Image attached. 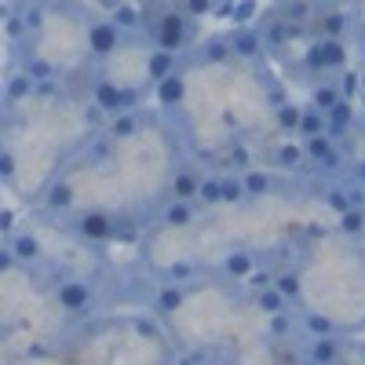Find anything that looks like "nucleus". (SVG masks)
Wrapping results in <instances>:
<instances>
[{
  "label": "nucleus",
  "instance_id": "obj_1",
  "mask_svg": "<svg viewBox=\"0 0 365 365\" xmlns=\"http://www.w3.org/2000/svg\"><path fill=\"white\" fill-rule=\"evenodd\" d=\"M194 22L182 8H165L158 15H146V26L143 34H150L154 48H165V51H182L190 41H194Z\"/></svg>",
  "mask_w": 365,
  "mask_h": 365
},
{
  "label": "nucleus",
  "instance_id": "obj_2",
  "mask_svg": "<svg viewBox=\"0 0 365 365\" xmlns=\"http://www.w3.org/2000/svg\"><path fill=\"white\" fill-rule=\"evenodd\" d=\"M150 91V88H146ZM143 88H135V84H125V81H110V77H96L88 84V99L96 103L106 117H113V113H128V110H139V103H143V96H146Z\"/></svg>",
  "mask_w": 365,
  "mask_h": 365
},
{
  "label": "nucleus",
  "instance_id": "obj_3",
  "mask_svg": "<svg viewBox=\"0 0 365 365\" xmlns=\"http://www.w3.org/2000/svg\"><path fill=\"white\" fill-rule=\"evenodd\" d=\"M84 37H88L91 63H106V58L117 55L120 44H125V29H120L113 19H88L84 22Z\"/></svg>",
  "mask_w": 365,
  "mask_h": 365
},
{
  "label": "nucleus",
  "instance_id": "obj_4",
  "mask_svg": "<svg viewBox=\"0 0 365 365\" xmlns=\"http://www.w3.org/2000/svg\"><path fill=\"white\" fill-rule=\"evenodd\" d=\"M51 296L58 303V311H66V314H88L96 307V285L88 278H66V274H58Z\"/></svg>",
  "mask_w": 365,
  "mask_h": 365
},
{
  "label": "nucleus",
  "instance_id": "obj_5",
  "mask_svg": "<svg viewBox=\"0 0 365 365\" xmlns=\"http://www.w3.org/2000/svg\"><path fill=\"white\" fill-rule=\"evenodd\" d=\"M307 70L318 73V77H329V73H340L347 66V44L344 37H318L311 48H307Z\"/></svg>",
  "mask_w": 365,
  "mask_h": 365
},
{
  "label": "nucleus",
  "instance_id": "obj_6",
  "mask_svg": "<svg viewBox=\"0 0 365 365\" xmlns=\"http://www.w3.org/2000/svg\"><path fill=\"white\" fill-rule=\"evenodd\" d=\"M113 230H117V220L110 216V212H103V208H88V212H81V216L73 220V234L81 241H110Z\"/></svg>",
  "mask_w": 365,
  "mask_h": 365
},
{
  "label": "nucleus",
  "instance_id": "obj_7",
  "mask_svg": "<svg viewBox=\"0 0 365 365\" xmlns=\"http://www.w3.org/2000/svg\"><path fill=\"white\" fill-rule=\"evenodd\" d=\"M227 37H230L237 63H252V58H259V51H267L259 26H234V34H227Z\"/></svg>",
  "mask_w": 365,
  "mask_h": 365
},
{
  "label": "nucleus",
  "instance_id": "obj_8",
  "mask_svg": "<svg viewBox=\"0 0 365 365\" xmlns=\"http://www.w3.org/2000/svg\"><path fill=\"white\" fill-rule=\"evenodd\" d=\"M299 358H303V361H322V365L340 361V358H344V340L336 336V332H332V336H307Z\"/></svg>",
  "mask_w": 365,
  "mask_h": 365
},
{
  "label": "nucleus",
  "instance_id": "obj_9",
  "mask_svg": "<svg viewBox=\"0 0 365 365\" xmlns=\"http://www.w3.org/2000/svg\"><path fill=\"white\" fill-rule=\"evenodd\" d=\"M197 220V201H187V197H168L161 205V223L172 227V230H187L190 223Z\"/></svg>",
  "mask_w": 365,
  "mask_h": 365
},
{
  "label": "nucleus",
  "instance_id": "obj_10",
  "mask_svg": "<svg viewBox=\"0 0 365 365\" xmlns=\"http://www.w3.org/2000/svg\"><path fill=\"white\" fill-rule=\"evenodd\" d=\"M182 303H187V285L182 282H165L154 289V314L158 318H172Z\"/></svg>",
  "mask_w": 365,
  "mask_h": 365
},
{
  "label": "nucleus",
  "instance_id": "obj_11",
  "mask_svg": "<svg viewBox=\"0 0 365 365\" xmlns=\"http://www.w3.org/2000/svg\"><path fill=\"white\" fill-rule=\"evenodd\" d=\"M194 63L201 66H223V63H234V48H230V37H208L197 44V55Z\"/></svg>",
  "mask_w": 365,
  "mask_h": 365
},
{
  "label": "nucleus",
  "instance_id": "obj_12",
  "mask_svg": "<svg viewBox=\"0 0 365 365\" xmlns=\"http://www.w3.org/2000/svg\"><path fill=\"white\" fill-rule=\"evenodd\" d=\"M175 63H179V51H165V48H154V51H146V81L150 84H158L165 77L175 73Z\"/></svg>",
  "mask_w": 365,
  "mask_h": 365
},
{
  "label": "nucleus",
  "instance_id": "obj_13",
  "mask_svg": "<svg viewBox=\"0 0 365 365\" xmlns=\"http://www.w3.org/2000/svg\"><path fill=\"white\" fill-rule=\"evenodd\" d=\"M4 245H8V249L19 256V263H22V267H29V263H41V256H44V249H41L37 234H29V230L4 237Z\"/></svg>",
  "mask_w": 365,
  "mask_h": 365
},
{
  "label": "nucleus",
  "instance_id": "obj_14",
  "mask_svg": "<svg viewBox=\"0 0 365 365\" xmlns=\"http://www.w3.org/2000/svg\"><path fill=\"white\" fill-rule=\"evenodd\" d=\"M110 19L125 29V34H143V26H146V11L139 4H132V0H117L110 8Z\"/></svg>",
  "mask_w": 365,
  "mask_h": 365
},
{
  "label": "nucleus",
  "instance_id": "obj_15",
  "mask_svg": "<svg viewBox=\"0 0 365 365\" xmlns=\"http://www.w3.org/2000/svg\"><path fill=\"white\" fill-rule=\"evenodd\" d=\"M325 117H329V135L344 143L351 135V128H354V103L351 99H340L332 110H325Z\"/></svg>",
  "mask_w": 365,
  "mask_h": 365
},
{
  "label": "nucleus",
  "instance_id": "obj_16",
  "mask_svg": "<svg viewBox=\"0 0 365 365\" xmlns=\"http://www.w3.org/2000/svg\"><path fill=\"white\" fill-rule=\"evenodd\" d=\"M274 165L285 168V172H299V168H311L307 161V150H303V139L299 143H282V146H274Z\"/></svg>",
  "mask_w": 365,
  "mask_h": 365
},
{
  "label": "nucleus",
  "instance_id": "obj_17",
  "mask_svg": "<svg viewBox=\"0 0 365 365\" xmlns=\"http://www.w3.org/2000/svg\"><path fill=\"white\" fill-rule=\"evenodd\" d=\"M197 190H201V175H197L194 168H175V172H172L168 197H187V201H197Z\"/></svg>",
  "mask_w": 365,
  "mask_h": 365
},
{
  "label": "nucleus",
  "instance_id": "obj_18",
  "mask_svg": "<svg viewBox=\"0 0 365 365\" xmlns=\"http://www.w3.org/2000/svg\"><path fill=\"white\" fill-rule=\"evenodd\" d=\"M252 303L270 318V314H282V311H289L292 307V299L278 289V285H267V289H259V292H252Z\"/></svg>",
  "mask_w": 365,
  "mask_h": 365
},
{
  "label": "nucleus",
  "instance_id": "obj_19",
  "mask_svg": "<svg viewBox=\"0 0 365 365\" xmlns=\"http://www.w3.org/2000/svg\"><path fill=\"white\" fill-rule=\"evenodd\" d=\"M154 96H158V103L165 110H175L182 103V96H187V81H182L179 73H172V77H165V81L154 84Z\"/></svg>",
  "mask_w": 365,
  "mask_h": 365
},
{
  "label": "nucleus",
  "instance_id": "obj_20",
  "mask_svg": "<svg viewBox=\"0 0 365 365\" xmlns=\"http://www.w3.org/2000/svg\"><path fill=\"white\" fill-rule=\"evenodd\" d=\"M256 270V259L249 256V252H227L223 256V274L227 278H234V282H249V274Z\"/></svg>",
  "mask_w": 365,
  "mask_h": 365
},
{
  "label": "nucleus",
  "instance_id": "obj_21",
  "mask_svg": "<svg viewBox=\"0 0 365 365\" xmlns=\"http://www.w3.org/2000/svg\"><path fill=\"white\" fill-rule=\"evenodd\" d=\"M139 132V110H128V113H113L110 117V128H106V135L117 143V139H132Z\"/></svg>",
  "mask_w": 365,
  "mask_h": 365
},
{
  "label": "nucleus",
  "instance_id": "obj_22",
  "mask_svg": "<svg viewBox=\"0 0 365 365\" xmlns=\"http://www.w3.org/2000/svg\"><path fill=\"white\" fill-rule=\"evenodd\" d=\"M322 132H329V117H325V110H318L314 103H311V106H303L299 139H311V135H322Z\"/></svg>",
  "mask_w": 365,
  "mask_h": 365
},
{
  "label": "nucleus",
  "instance_id": "obj_23",
  "mask_svg": "<svg viewBox=\"0 0 365 365\" xmlns=\"http://www.w3.org/2000/svg\"><path fill=\"white\" fill-rule=\"evenodd\" d=\"M340 99H344L340 84H336V81H329V77H322V84H314V88H311V103H314L318 110H332Z\"/></svg>",
  "mask_w": 365,
  "mask_h": 365
},
{
  "label": "nucleus",
  "instance_id": "obj_24",
  "mask_svg": "<svg viewBox=\"0 0 365 365\" xmlns=\"http://www.w3.org/2000/svg\"><path fill=\"white\" fill-rule=\"evenodd\" d=\"M299 329L307 332V336H332V332H336V322H332L329 314L307 311V314H299Z\"/></svg>",
  "mask_w": 365,
  "mask_h": 365
},
{
  "label": "nucleus",
  "instance_id": "obj_25",
  "mask_svg": "<svg viewBox=\"0 0 365 365\" xmlns=\"http://www.w3.org/2000/svg\"><path fill=\"white\" fill-rule=\"evenodd\" d=\"M249 201V190H245V175L241 172H223V205H241Z\"/></svg>",
  "mask_w": 365,
  "mask_h": 365
},
{
  "label": "nucleus",
  "instance_id": "obj_26",
  "mask_svg": "<svg viewBox=\"0 0 365 365\" xmlns=\"http://www.w3.org/2000/svg\"><path fill=\"white\" fill-rule=\"evenodd\" d=\"M197 201L201 205H223V172H212V175H201V190H197Z\"/></svg>",
  "mask_w": 365,
  "mask_h": 365
},
{
  "label": "nucleus",
  "instance_id": "obj_27",
  "mask_svg": "<svg viewBox=\"0 0 365 365\" xmlns=\"http://www.w3.org/2000/svg\"><path fill=\"white\" fill-rule=\"evenodd\" d=\"M274 120H278V128H282L285 135H299L303 106H296V103H282L278 110H274Z\"/></svg>",
  "mask_w": 365,
  "mask_h": 365
},
{
  "label": "nucleus",
  "instance_id": "obj_28",
  "mask_svg": "<svg viewBox=\"0 0 365 365\" xmlns=\"http://www.w3.org/2000/svg\"><path fill=\"white\" fill-rule=\"evenodd\" d=\"M241 175H245V190H249V197H267L270 187H274V179H270L267 168H245Z\"/></svg>",
  "mask_w": 365,
  "mask_h": 365
},
{
  "label": "nucleus",
  "instance_id": "obj_29",
  "mask_svg": "<svg viewBox=\"0 0 365 365\" xmlns=\"http://www.w3.org/2000/svg\"><path fill=\"white\" fill-rule=\"evenodd\" d=\"M22 70H26L29 77H34L37 84H41V81H55V77H58V70L48 63V58H41V55H34V51H29V55L22 58Z\"/></svg>",
  "mask_w": 365,
  "mask_h": 365
},
{
  "label": "nucleus",
  "instance_id": "obj_30",
  "mask_svg": "<svg viewBox=\"0 0 365 365\" xmlns=\"http://www.w3.org/2000/svg\"><path fill=\"white\" fill-rule=\"evenodd\" d=\"M70 201H73V190H70V182H51L48 187V197H44V205H48V212H66L70 208Z\"/></svg>",
  "mask_w": 365,
  "mask_h": 365
},
{
  "label": "nucleus",
  "instance_id": "obj_31",
  "mask_svg": "<svg viewBox=\"0 0 365 365\" xmlns=\"http://www.w3.org/2000/svg\"><path fill=\"white\" fill-rule=\"evenodd\" d=\"M340 234L344 237H358V234H365V208H347V212H340Z\"/></svg>",
  "mask_w": 365,
  "mask_h": 365
},
{
  "label": "nucleus",
  "instance_id": "obj_32",
  "mask_svg": "<svg viewBox=\"0 0 365 365\" xmlns=\"http://www.w3.org/2000/svg\"><path fill=\"white\" fill-rule=\"evenodd\" d=\"M256 11H259L256 0H234V8H230V15H234L237 26H252L256 22Z\"/></svg>",
  "mask_w": 365,
  "mask_h": 365
},
{
  "label": "nucleus",
  "instance_id": "obj_33",
  "mask_svg": "<svg viewBox=\"0 0 365 365\" xmlns=\"http://www.w3.org/2000/svg\"><path fill=\"white\" fill-rule=\"evenodd\" d=\"M175 8H182L190 19H205V15H212V11L220 8V0H179Z\"/></svg>",
  "mask_w": 365,
  "mask_h": 365
},
{
  "label": "nucleus",
  "instance_id": "obj_34",
  "mask_svg": "<svg viewBox=\"0 0 365 365\" xmlns=\"http://www.w3.org/2000/svg\"><path fill=\"white\" fill-rule=\"evenodd\" d=\"M274 285H278L289 299H299V274H296V270H282V274H274Z\"/></svg>",
  "mask_w": 365,
  "mask_h": 365
},
{
  "label": "nucleus",
  "instance_id": "obj_35",
  "mask_svg": "<svg viewBox=\"0 0 365 365\" xmlns=\"http://www.w3.org/2000/svg\"><path fill=\"white\" fill-rule=\"evenodd\" d=\"M22 22H26V34H41L44 29V8L41 4H26L22 8Z\"/></svg>",
  "mask_w": 365,
  "mask_h": 365
},
{
  "label": "nucleus",
  "instance_id": "obj_36",
  "mask_svg": "<svg viewBox=\"0 0 365 365\" xmlns=\"http://www.w3.org/2000/svg\"><path fill=\"white\" fill-rule=\"evenodd\" d=\"M15 168H19V161H15V150H11V146H4V154H0V175H4L8 187L15 182Z\"/></svg>",
  "mask_w": 365,
  "mask_h": 365
},
{
  "label": "nucleus",
  "instance_id": "obj_37",
  "mask_svg": "<svg viewBox=\"0 0 365 365\" xmlns=\"http://www.w3.org/2000/svg\"><path fill=\"white\" fill-rule=\"evenodd\" d=\"M135 332H139V336H150V340H161V329L150 318H135Z\"/></svg>",
  "mask_w": 365,
  "mask_h": 365
},
{
  "label": "nucleus",
  "instance_id": "obj_38",
  "mask_svg": "<svg viewBox=\"0 0 365 365\" xmlns=\"http://www.w3.org/2000/svg\"><path fill=\"white\" fill-rule=\"evenodd\" d=\"M340 91H344V99H354L358 96V77L354 73H344L340 77Z\"/></svg>",
  "mask_w": 365,
  "mask_h": 365
},
{
  "label": "nucleus",
  "instance_id": "obj_39",
  "mask_svg": "<svg viewBox=\"0 0 365 365\" xmlns=\"http://www.w3.org/2000/svg\"><path fill=\"white\" fill-rule=\"evenodd\" d=\"M0 234H4V237H11V234H15V212H11V208L0 212Z\"/></svg>",
  "mask_w": 365,
  "mask_h": 365
},
{
  "label": "nucleus",
  "instance_id": "obj_40",
  "mask_svg": "<svg viewBox=\"0 0 365 365\" xmlns=\"http://www.w3.org/2000/svg\"><path fill=\"white\" fill-rule=\"evenodd\" d=\"M351 179L365 187V158H361V161H351Z\"/></svg>",
  "mask_w": 365,
  "mask_h": 365
},
{
  "label": "nucleus",
  "instance_id": "obj_41",
  "mask_svg": "<svg viewBox=\"0 0 365 365\" xmlns=\"http://www.w3.org/2000/svg\"><path fill=\"white\" fill-rule=\"evenodd\" d=\"M278 4H285V0H278Z\"/></svg>",
  "mask_w": 365,
  "mask_h": 365
}]
</instances>
